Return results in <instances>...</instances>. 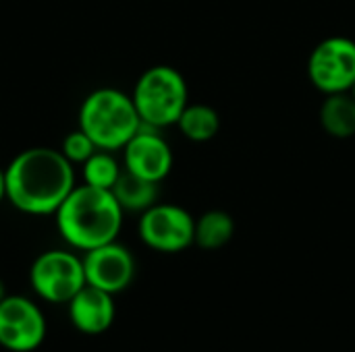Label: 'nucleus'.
I'll return each instance as SVG.
<instances>
[{
	"label": "nucleus",
	"instance_id": "19",
	"mask_svg": "<svg viewBox=\"0 0 355 352\" xmlns=\"http://www.w3.org/2000/svg\"><path fill=\"white\" fill-rule=\"evenodd\" d=\"M6 297V290H4V284H2V280H0V301Z\"/></svg>",
	"mask_w": 355,
	"mask_h": 352
},
{
	"label": "nucleus",
	"instance_id": "5",
	"mask_svg": "<svg viewBox=\"0 0 355 352\" xmlns=\"http://www.w3.org/2000/svg\"><path fill=\"white\" fill-rule=\"evenodd\" d=\"M29 284L46 303L64 305L87 284L83 259L64 249L44 251L31 263Z\"/></svg>",
	"mask_w": 355,
	"mask_h": 352
},
{
	"label": "nucleus",
	"instance_id": "3",
	"mask_svg": "<svg viewBox=\"0 0 355 352\" xmlns=\"http://www.w3.org/2000/svg\"><path fill=\"white\" fill-rule=\"evenodd\" d=\"M141 124L133 98L114 87L92 91L79 108V129L92 137L98 149H123Z\"/></svg>",
	"mask_w": 355,
	"mask_h": 352
},
{
	"label": "nucleus",
	"instance_id": "9",
	"mask_svg": "<svg viewBox=\"0 0 355 352\" xmlns=\"http://www.w3.org/2000/svg\"><path fill=\"white\" fill-rule=\"evenodd\" d=\"M85 282L110 295L123 293L135 278V259L131 251L116 241L83 253Z\"/></svg>",
	"mask_w": 355,
	"mask_h": 352
},
{
	"label": "nucleus",
	"instance_id": "14",
	"mask_svg": "<svg viewBox=\"0 0 355 352\" xmlns=\"http://www.w3.org/2000/svg\"><path fill=\"white\" fill-rule=\"evenodd\" d=\"M177 127L185 139L206 143L216 137L220 129V116L214 108L206 104H187L177 120Z\"/></svg>",
	"mask_w": 355,
	"mask_h": 352
},
{
	"label": "nucleus",
	"instance_id": "12",
	"mask_svg": "<svg viewBox=\"0 0 355 352\" xmlns=\"http://www.w3.org/2000/svg\"><path fill=\"white\" fill-rule=\"evenodd\" d=\"M320 124L335 139L355 135V98L352 91L329 93L320 106Z\"/></svg>",
	"mask_w": 355,
	"mask_h": 352
},
{
	"label": "nucleus",
	"instance_id": "1",
	"mask_svg": "<svg viewBox=\"0 0 355 352\" xmlns=\"http://www.w3.org/2000/svg\"><path fill=\"white\" fill-rule=\"evenodd\" d=\"M6 199L23 214H56L75 189L73 164L60 149L29 147L17 154L4 168Z\"/></svg>",
	"mask_w": 355,
	"mask_h": 352
},
{
	"label": "nucleus",
	"instance_id": "17",
	"mask_svg": "<svg viewBox=\"0 0 355 352\" xmlns=\"http://www.w3.org/2000/svg\"><path fill=\"white\" fill-rule=\"evenodd\" d=\"M60 151L64 154V158L71 162V164H83L85 160H89L96 151H98V145L92 141V137L77 129V131H71L64 139H62V145H60Z\"/></svg>",
	"mask_w": 355,
	"mask_h": 352
},
{
	"label": "nucleus",
	"instance_id": "16",
	"mask_svg": "<svg viewBox=\"0 0 355 352\" xmlns=\"http://www.w3.org/2000/svg\"><path fill=\"white\" fill-rule=\"evenodd\" d=\"M83 183L96 189H104V191H112L114 183L121 176V166L116 162V158L106 151V149H98L89 160L83 162Z\"/></svg>",
	"mask_w": 355,
	"mask_h": 352
},
{
	"label": "nucleus",
	"instance_id": "7",
	"mask_svg": "<svg viewBox=\"0 0 355 352\" xmlns=\"http://www.w3.org/2000/svg\"><path fill=\"white\" fill-rule=\"evenodd\" d=\"M139 239L154 251L179 253L193 245L196 220L181 205L154 203L139 218Z\"/></svg>",
	"mask_w": 355,
	"mask_h": 352
},
{
	"label": "nucleus",
	"instance_id": "10",
	"mask_svg": "<svg viewBox=\"0 0 355 352\" xmlns=\"http://www.w3.org/2000/svg\"><path fill=\"white\" fill-rule=\"evenodd\" d=\"M123 162L125 170L152 183H160L173 168V149L156 129L141 124V129L123 147Z\"/></svg>",
	"mask_w": 355,
	"mask_h": 352
},
{
	"label": "nucleus",
	"instance_id": "11",
	"mask_svg": "<svg viewBox=\"0 0 355 352\" xmlns=\"http://www.w3.org/2000/svg\"><path fill=\"white\" fill-rule=\"evenodd\" d=\"M69 319L73 328L87 336H98L110 330L116 317L114 295L85 284L69 303Z\"/></svg>",
	"mask_w": 355,
	"mask_h": 352
},
{
	"label": "nucleus",
	"instance_id": "20",
	"mask_svg": "<svg viewBox=\"0 0 355 352\" xmlns=\"http://www.w3.org/2000/svg\"><path fill=\"white\" fill-rule=\"evenodd\" d=\"M349 91H352V95H354V98H355V83H354V87L349 89Z\"/></svg>",
	"mask_w": 355,
	"mask_h": 352
},
{
	"label": "nucleus",
	"instance_id": "2",
	"mask_svg": "<svg viewBox=\"0 0 355 352\" xmlns=\"http://www.w3.org/2000/svg\"><path fill=\"white\" fill-rule=\"evenodd\" d=\"M125 210L119 205L112 191L89 185H75L67 199L56 210L58 234L73 249L89 251L116 241L123 226Z\"/></svg>",
	"mask_w": 355,
	"mask_h": 352
},
{
	"label": "nucleus",
	"instance_id": "15",
	"mask_svg": "<svg viewBox=\"0 0 355 352\" xmlns=\"http://www.w3.org/2000/svg\"><path fill=\"white\" fill-rule=\"evenodd\" d=\"M235 232L233 218L223 210H210L196 220V239L193 243L206 251L225 247Z\"/></svg>",
	"mask_w": 355,
	"mask_h": 352
},
{
	"label": "nucleus",
	"instance_id": "6",
	"mask_svg": "<svg viewBox=\"0 0 355 352\" xmlns=\"http://www.w3.org/2000/svg\"><path fill=\"white\" fill-rule=\"evenodd\" d=\"M308 77L324 95L349 91L355 83L354 39L345 35L322 39L308 58Z\"/></svg>",
	"mask_w": 355,
	"mask_h": 352
},
{
	"label": "nucleus",
	"instance_id": "13",
	"mask_svg": "<svg viewBox=\"0 0 355 352\" xmlns=\"http://www.w3.org/2000/svg\"><path fill=\"white\" fill-rule=\"evenodd\" d=\"M112 195L125 212H146L148 207L158 203V183L123 170L112 187Z\"/></svg>",
	"mask_w": 355,
	"mask_h": 352
},
{
	"label": "nucleus",
	"instance_id": "18",
	"mask_svg": "<svg viewBox=\"0 0 355 352\" xmlns=\"http://www.w3.org/2000/svg\"><path fill=\"white\" fill-rule=\"evenodd\" d=\"M6 199V180H4V170L0 168V203Z\"/></svg>",
	"mask_w": 355,
	"mask_h": 352
},
{
	"label": "nucleus",
	"instance_id": "4",
	"mask_svg": "<svg viewBox=\"0 0 355 352\" xmlns=\"http://www.w3.org/2000/svg\"><path fill=\"white\" fill-rule=\"evenodd\" d=\"M131 98L141 122L152 129L177 124L181 112L189 104L183 75L168 64H156L144 71Z\"/></svg>",
	"mask_w": 355,
	"mask_h": 352
},
{
	"label": "nucleus",
	"instance_id": "8",
	"mask_svg": "<svg viewBox=\"0 0 355 352\" xmlns=\"http://www.w3.org/2000/svg\"><path fill=\"white\" fill-rule=\"evenodd\" d=\"M48 324L42 309L27 297L0 301V346L10 352H33L46 340Z\"/></svg>",
	"mask_w": 355,
	"mask_h": 352
}]
</instances>
